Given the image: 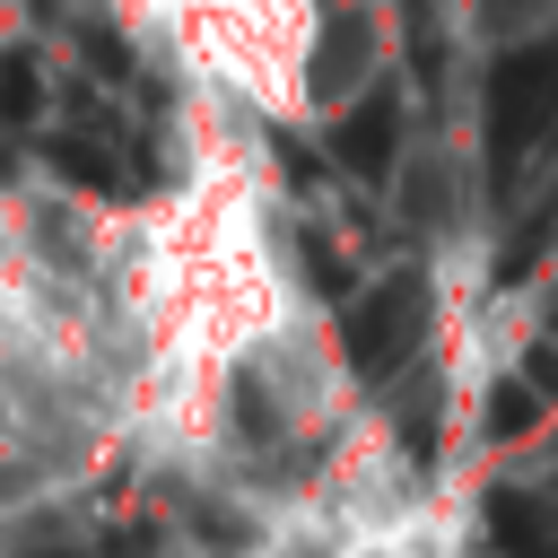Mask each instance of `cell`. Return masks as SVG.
<instances>
[{"mask_svg": "<svg viewBox=\"0 0 558 558\" xmlns=\"http://www.w3.org/2000/svg\"><path fill=\"white\" fill-rule=\"evenodd\" d=\"M0 270H9V201H0Z\"/></svg>", "mask_w": 558, "mask_h": 558, "instance_id": "3957f363", "label": "cell"}, {"mask_svg": "<svg viewBox=\"0 0 558 558\" xmlns=\"http://www.w3.org/2000/svg\"><path fill=\"white\" fill-rule=\"evenodd\" d=\"M131 26H148L192 87L235 96L262 122H305V52L323 0H122Z\"/></svg>", "mask_w": 558, "mask_h": 558, "instance_id": "6da1fadb", "label": "cell"}, {"mask_svg": "<svg viewBox=\"0 0 558 558\" xmlns=\"http://www.w3.org/2000/svg\"><path fill=\"white\" fill-rule=\"evenodd\" d=\"M392 61V9L384 0H323L314 52H305V122H340Z\"/></svg>", "mask_w": 558, "mask_h": 558, "instance_id": "7a4b0ae2", "label": "cell"}]
</instances>
